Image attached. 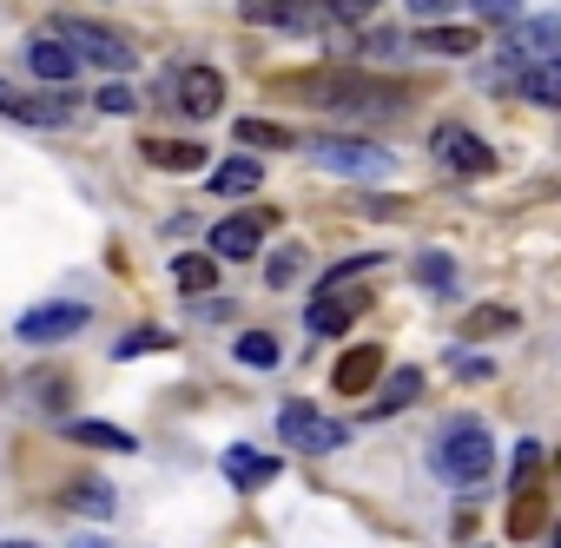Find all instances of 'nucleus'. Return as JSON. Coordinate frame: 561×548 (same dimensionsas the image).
Returning a JSON list of instances; mask_svg holds the SVG:
<instances>
[{"label":"nucleus","instance_id":"nucleus-1","mask_svg":"<svg viewBox=\"0 0 561 548\" xmlns=\"http://www.w3.org/2000/svg\"><path fill=\"white\" fill-rule=\"evenodd\" d=\"M430 463H436V476H443V482L469 489V482H482V476L495 469V436H489L476 416H456V423H443V436H436Z\"/></svg>","mask_w":561,"mask_h":548},{"label":"nucleus","instance_id":"nucleus-2","mask_svg":"<svg viewBox=\"0 0 561 548\" xmlns=\"http://www.w3.org/2000/svg\"><path fill=\"white\" fill-rule=\"evenodd\" d=\"M54 34H60V47H67L73 60H93V67H106V73H126V67L139 60V47H133L126 34H113V27H100V21H87V14H54Z\"/></svg>","mask_w":561,"mask_h":548},{"label":"nucleus","instance_id":"nucleus-3","mask_svg":"<svg viewBox=\"0 0 561 548\" xmlns=\"http://www.w3.org/2000/svg\"><path fill=\"white\" fill-rule=\"evenodd\" d=\"M305 152H311V165H324V172H337V179H390L397 172V152L390 146H370V139H337V133H324V139H298Z\"/></svg>","mask_w":561,"mask_h":548},{"label":"nucleus","instance_id":"nucleus-4","mask_svg":"<svg viewBox=\"0 0 561 548\" xmlns=\"http://www.w3.org/2000/svg\"><path fill=\"white\" fill-rule=\"evenodd\" d=\"M277 436H285L298 456H337L351 443V430L337 416H324L318 403H285V410H277Z\"/></svg>","mask_w":561,"mask_h":548},{"label":"nucleus","instance_id":"nucleus-5","mask_svg":"<svg viewBox=\"0 0 561 548\" xmlns=\"http://www.w3.org/2000/svg\"><path fill=\"white\" fill-rule=\"evenodd\" d=\"M238 21L244 27H271V34H324V8L311 0H238Z\"/></svg>","mask_w":561,"mask_h":548},{"label":"nucleus","instance_id":"nucleus-6","mask_svg":"<svg viewBox=\"0 0 561 548\" xmlns=\"http://www.w3.org/2000/svg\"><path fill=\"white\" fill-rule=\"evenodd\" d=\"M430 152H436V165L456 172V179H489V172H495V152H489L469 126H436V133H430Z\"/></svg>","mask_w":561,"mask_h":548},{"label":"nucleus","instance_id":"nucleus-7","mask_svg":"<svg viewBox=\"0 0 561 548\" xmlns=\"http://www.w3.org/2000/svg\"><path fill=\"white\" fill-rule=\"evenodd\" d=\"M87 305H34L14 331H21V344H60V338H73V331H87Z\"/></svg>","mask_w":561,"mask_h":548},{"label":"nucleus","instance_id":"nucleus-8","mask_svg":"<svg viewBox=\"0 0 561 548\" xmlns=\"http://www.w3.org/2000/svg\"><path fill=\"white\" fill-rule=\"evenodd\" d=\"M205 244H211V258L244 264V258H257V244H264V218H244V212H238V218H218Z\"/></svg>","mask_w":561,"mask_h":548},{"label":"nucleus","instance_id":"nucleus-9","mask_svg":"<svg viewBox=\"0 0 561 548\" xmlns=\"http://www.w3.org/2000/svg\"><path fill=\"white\" fill-rule=\"evenodd\" d=\"M172 100H179V113H185V119H211V113L225 106V80H218L211 67H185Z\"/></svg>","mask_w":561,"mask_h":548},{"label":"nucleus","instance_id":"nucleus-10","mask_svg":"<svg viewBox=\"0 0 561 548\" xmlns=\"http://www.w3.org/2000/svg\"><path fill=\"white\" fill-rule=\"evenodd\" d=\"M27 73H34V80H47V87H67V80L80 73V60H73L54 34H27Z\"/></svg>","mask_w":561,"mask_h":548},{"label":"nucleus","instance_id":"nucleus-11","mask_svg":"<svg viewBox=\"0 0 561 548\" xmlns=\"http://www.w3.org/2000/svg\"><path fill=\"white\" fill-rule=\"evenodd\" d=\"M377 377H383V351H377V344H357V351H344V357H337V370H331V384H337L344 397H364Z\"/></svg>","mask_w":561,"mask_h":548},{"label":"nucleus","instance_id":"nucleus-12","mask_svg":"<svg viewBox=\"0 0 561 548\" xmlns=\"http://www.w3.org/2000/svg\"><path fill=\"white\" fill-rule=\"evenodd\" d=\"M277 469H285V463H277V456H264V449H225V482L231 489H264V482H277Z\"/></svg>","mask_w":561,"mask_h":548},{"label":"nucleus","instance_id":"nucleus-13","mask_svg":"<svg viewBox=\"0 0 561 548\" xmlns=\"http://www.w3.org/2000/svg\"><path fill=\"white\" fill-rule=\"evenodd\" d=\"M554 41H561L554 21H522V27L508 34V54H515L522 67H554Z\"/></svg>","mask_w":561,"mask_h":548},{"label":"nucleus","instance_id":"nucleus-14","mask_svg":"<svg viewBox=\"0 0 561 548\" xmlns=\"http://www.w3.org/2000/svg\"><path fill=\"white\" fill-rule=\"evenodd\" d=\"M502 80H515V93H522V100H535V106H554V100H561V73H554V67L502 60Z\"/></svg>","mask_w":561,"mask_h":548},{"label":"nucleus","instance_id":"nucleus-15","mask_svg":"<svg viewBox=\"0 0 561 548\" xmlns=\"http://www.w3.org/2000/svg\"><path fill=\"white\" fill-rule=\"evenodd\" d=\"M0 113L21 119V126H67V119H73V106H67V100H41V93H21V87H14V100L0 106Z\"/></svg>","mask_w":561,"mask_h":548},{"label":"nucleus","instance_id":"nucleus-16","mask_svg":"<svg viewBox=\"0 0 561 548\" xmlns=\"http://www.w3.org/2000/svg\"><path fill=\"white\" fill-rule=\"evenodd\" d=\"M146 165H159V172H198L205 146L198 139H146Z\"/></svg>","mask_w":561,"mask_h":548},{"label":"nucleus","instance_id":"nucleus-17","mask_svg":"<svg viewBox=\"0 0 561 548\" xmlns=\"http://www.w3.org/2000/svg\"><path fill=\"white\" fill-rule=\"evenodd\" d=\"M357 311H364V298H318V305L305 311V324H311V338H344Z\"/></svg>","mask_w":561,"mask_h":548},{"label":"nucleus","instance_id":"nucleus-18","mask_svg":"<svg viewBox=\"0 0 561 548\" xmlns=\"http://www.w3.org/2000/svg\"><path fill=\"white\" fill-rule=\"evenodd\" d=\"M476 41H482L476 27H423L410 47H423V54H443V60H469V54H476Z\"/></svg>","mask_w":561,"mask_h":548},{"label":"nucleus","instance_id":"nucleus-19","mask_svg":"<svg viewBox=\"0 0 561 548\" xmlns=\"http://www.w3.org/2000/svg\"><path fill=\"white\" fill-rule=\"evenodd\" d=\"M238 146H264V152H298V133L277 119H238Z\"/></svg>","mask_w":561,"mask_h":548},{"label":"nucleus","instance_id":"nucleus-20","mask_svg":"<svg viewBox=\"0 0 561 548\" xmlns=\"http://www.w3.org/2000/svg\"><path fill=\"white\" fill-rule=\"evenodd\" d=\"M67 436H73V443H87V449H113V456L139 449L126 430H113V423H87V416H73V423H67Z\"/></svg>","mask_w":561,"mask_h":548},{"label":"nucleus","instance_id":"nucleus-21","mask_svg":"<svg viewBox=\"0 0 561 548\" xmlns=\"http://www.w3.org/2000/svg\"><path fill=\"white\" fill-rule=\"evenodd\" d=\"M257 179H264V172H257V159H244V152H238V159H225V165L211 172V185H218L225 198H238V192H257Z\"/></svg>","mask_w":561,"mask_h":548},{"label":"nucleus","instance_id":"nucleus-22","mask_svg":"<svg viewBox=\"0 0 561 548\" xmlns=\"http://www.w3.org/2000/svg\"><path fill=\"white\" fill-rule=\"evenodd\" d=\"M231 357H238L244 370H277V338H271V331H244V338L231 344Z\"/></svg>","mask_w":561,"mask_h":548},{"label":"nucleus","instance_id":"nucleus-23","mask_svg":"<svg viewBox=\"0 0 561 548\" xmlns=\"http://www.w3.org/2000/svg\"><path fill=\"white\" fill-rule=\"evenodd\" d=\"M172 278H179L185 292H211L218 264H211V258H192V251H179V258H172Z\"/></svg>","mask_w":561,"mask_h":548},{"label":"nucleus","instance_id":"nucleus-24","mask_svg":"<svg viewBox=\"0 0 561 548\" xmlns=\"http://www.w3.org/2000/svg\"><path fill=\"white\" fill-rule=\"evenodd\" d=\"M495 331H515V311L508 305H482L462 318V338H495Z\"/></svg>","mask_w":561,"mask_h":548},{"label":"nucleus","instance_id":"nucleus-25","mask_svg":"<svg viewBox=\"0 0 561 548\" xmlns=\"http://www.w3.org/2000/svg\"><path fill=\"white\" fill-rule=\"evenodd\" d=\"M416 390H423V377H416V370H397V377H390V384L377 390V416H390V410H403V403H410Z\"/></svg>","mask_w":561,"mask_h":548},{"label":"nucleus","instance_id":"nucleus-26","mask_svg":"<svg viewBox=\"0 0 561 548\" xmlns=\"http://www.w3.org/2000/svg\"><path fill=\"white\" fill-rule=\"evenodd\" d=\"M264 278H271L277 292H285L291 278H305V244H285V251H277V258L264 264Z\"/></svg>","mask_w":561,"mask_h":548},{"label":"nucleus","instance_id":"nucleus-27","mask_svg":"<svg viewBox=\"0 0 561 548\" xmlns=\"http://www.w3.org/2000/svg\"><path fill=\"white\" fill-rule=\"evenodd\" d=\"M416 278H423L430 292H449V285H456V271H449L443 251H423V258H416Z\"/></svg>","mask_w":561,"mask_h":548},{"label":"nucleus","instance_id":"nucleus-28","mask_svg":"<svg viewBox=\"0 0 561 548\" xmlns=\"http://www.w3.org/2000/svg\"><path fill=\"white\" fill-rule=\"evenodd\" d=\"M383 8V0H324V21H344V27H357V21H370Z\"/></svg>","mask_w":561,"mask_h":548},{"label":"nucleus","instance_id":"nucleus-29","mask_svg":"<svg viewBox=\"0 0 561 548\" xmlns=\"http://www.w3.org/2000/svg\"><path fill=\"white\" fill-rule=\"evenodd\" d=\"M165 344H172L165 331H133V338H119V344H113V357H139V351H165Z\"/></svg>","mask_w":561,"mask_h":548},{"label":"nucleus","instance_id":"nucleus-30","mask_svg":"<svg viewBox=\"0 0 561 548\" xmlns=\"http://www.w3.org/2000/svg\"><path fill=\"white\" fill-rule=\"evenodd\" d=\"M469 8H476L482 21H515V8H522V0H469Z\"/></svg>","mask_w":561,"mask_h":548},{"label":"nucleus","instance_id":"nucleus-31","mask_svg":"<svg viewBox=\"0 0 561 548\" xmlns=\"http://www.w3.org/2000/svg\"><path fill=\"white\" fill-rule=\"evenodd\" d=\"M535 469H541V449L522 443V449H515V482H535Z\"/></svg>","mask_w":561,"mask_h":548},{"label":"nucleus","instance_id":"nucleus-32","mask_svg":"<svg viewBox=\"0 0 561 548\" xmlns=\"http://www.w3.org/2000/svg\"><path fill=\"white\" fill-rule=\"evenodd\" d=\"M73 502L80 509H113V489L106 482H87V489H73Z\"/></svg>","mask_w":561,"mask_h":548},{"label":"nucleus","instance_id":"nucleus-33","mask_svg":"<svg viewBox=\"0 0 561 548\" xmlns=\"http://www.w3.org/2000/svg\"><path fill=\"white\" fill-rule=\"evenodd\" d=\"M100 106H106V113H133L139 100H133V87H106V93H100Z\"/></svg>","mask_w":561,"mask_h":548},{"label":"nucleus","instance_id":"nucleus-34","mask_svg":"<svg viewBox=\"0 0 561 548\" xmlns=\"http://www.w3.org/2000/svg\"><path fill=\"white\" fill-rule=\"evenodd\" d=\"M410 8H416V14H443V8H449V0H410Z\"/></svg>","mask_w":561,"mask_h":548},{"label":"nucleus","instance_id":"nucleus-35","mask_svg":"<svg viewBox=\"0 0 561 548\" xmlns=\"http://www.w3.org/2000/svg\"><path fill=\"white\" fill-rule=\"evenodd\" d=\"M73 548H106V541L100 535H73Z\"/></svg>","mask_w":561,"mask_h":548},{"label":"nucleus","instance_id":"nucleus-36","mask_svg":"<svg viewBox=\"0 0 561 548\" xmlns=\"http://www.w3.org/2000/svg\"><path fill=\"white\" fill-rule=\"evenodd\" d=\"M8 100H14V87H8V80H0V106H8Z\"/></svg>","mask_w":561,"mask_h":548},{"label":"nucleus","instance_id":"nucleus-37","mask_svg":"<svg viewBox=\"0 0 561 548\" xmlns=\"http://www.w3.org/2000/svg\"><path fill=\"white\" fill-rule=\"evenodd\" d=\"M0 548H34V541H0Z\"/></svg>","mask_w":561,"mask_h":548}]
</instances>
